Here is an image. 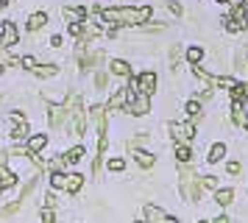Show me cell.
Returning a JSON list of instances; mask_svg holds the SVG:
<instances>
[{"instance_id": "cell-14", "label": "cell", "mask_w": 248, "mask_h": 223, "mask_svg": "<svg viewBox=\"0 0 248 223\" xmlns=\"http://www.w3.org/2000/svg\"><path fill=\"white\" fill-rule=\"evenodd\" d=\"M109 70H112L114 76H128V73H131L123 59H112V62H109Z\"/></svg>"}, {"instance_id": "cell-11", "label": "cell", "mask_w": 248, "mask_h": 223, "mask_svg": "<svg viewBox=\"0 0 248 223\" xmlns=\"http://www.w3.org/2000/svg\"><path fill=\"white\" fill-rule=\"evenodd\" d=\"M120 106H128V89H117L109 98V109H120Z\"/></svg>"}, {"instance_id": "cell-7", "label": "cell", "mask_w": 248, "mask_h": 223, "mask_svg": "<svg viewBox=\"0 0 248 223\" xmlns=\"http://www.w3.org/2000/svg\"><path fill=\"white\" fill-rule=\"evenodd\" d=\"M67 117H70V106H59V103L50 106V126H53V128L67 126Z\"/></svg>"}, {"instance_id": "cell-1", "label": "cell", "mask_w": 248, "mask_h": 223, "mask_svg": "<svg viewBox=\"0 0 248 223\" xmlns=\"http://www.w3.org/2000/svg\"><path fill=\"white\" fill-rule=\"evenodd\" d=\"M103 17V22L109 25V33H114V28L120 25H140V22H148L151 17V6H142V9H95Z\"/></svg>"}, {"instance_id": "cell-38", "label": "cell", "mask_w": 248, "mask_h": 223, "mask_svg": "<svg viewBox=\"0 0 248 223\" xmlns=\"http://www.w3.org/2000/svg\"><path fill=\"white\" fill-rule=\"evenodd\" d=\"M168 9L173 11L176 17H179V14H181V6H179V3H176V0H170V3H168Z\"/></svg>"}, {"instance_id": "cell-16", "label": "cell", "mask_w": 248, "mask_h": 223, "mask_svg": "<svg viewBox=\"0 0 248 223\" xmlns=\"http://www.w3.org/2000/svg\"><path fill=\"white\" fill-rule=\"evenodd\" d=\"M134 159H137V165H142V167H154V156L148 154V151H140V148H134Z\"/></svg>"}, {"instance_id": "cell-45", "label": "cell", "mask_w": 248, "mask_h": 223, "mask_svg": "<svg viewBox=\"0 0 248 223\" xmlns=\"http://www.w3.org/2000/svg\"><path fill=\"white\" fill-rule=\"evenodd\" d=\"M198 223H206V221H198Z\"/></svg>"}, {"instance_id": "cell-2", "label": "cell", "mask_w": 248, "mask_h": 223, "mask_svg": "<svg viewBox=\"0 0 248 223\" xmlns=\"http://www.w3.org/2000/svg\"><path fill=\"white\" fill-rule=\"evenodd\" d=\"M181 192H184V198L187 201H201V192H203V184L195 178V173H192L190 167H181Z\"/></svg>"}, {"instance_id": "cell-33", "label": "cell", "mask_w": 248, "mask_h": 223, "mask_svg": "<svg viewBox=\"0 0 248 223\" xmlns=\"http://www.w3.org/2000/svg\"><path fill=\"white\" fill-rule=\"evenodd\" d=\"M187 114H190V117H198V114H201V106H198V100H190V103H187Z\"/></svg>"}, {"instance_id": "cell-19", "label": "cell", "mask_w": 248, "mask_h": 223, "mask_svg": "<svg viewBox=\"0 0 248 223\" xmlns=\"http://www.w3.org/2000/svg\"><path fill=\"white\" fill-rule=\"evenodd\" d=\"M223 156H226V145H223V143H215L212 151H209V162L215 165V162H220Z\"/></svg>"}, {"instance_id": "cell-25", "label": "cell", "mask_w": 248, "mask_h": 223, "mask_svg": "<svg viewBox=\"0 0 248 223\" xmlns=\"http://www.w3.org/2000/svg\"><path fill=\"white\" fill-rule=\"evenodd\" d=\"M243 28H246V22L234 20V17H226V31H232V33H240Z\"/></svg>"}, {"instance_id": "cell-18", "label": "cell", "mask_w": 248, "mask_h": 223, "mask_svg": "<svg viewBox=\"0 0 248 223\" xmlns=\"http://www.w3.org/2000/svg\"><path fill=\"white\" fill-rule=\"evenodd\" d=\"M232 198H234V192H232L229 187H223V190H217V192H215V201H217L220 207H229V204H232Z\"/></svg>"}, {"instance_id": "cell-42", "label": "cell", "mask_w": 248, "mask_h": 223, "mask_svg": "<svg viewBox=\"0 0 248 223\" xmlns=\"http://www.w3.org/2000/svg\"><path fill=\"white\" fill-rule=\"evenodd\" d=\"M243 126H246V131H248V117H246V123H243Z\"/></svg>"}, {"instance_id": "cell-37", "label": "cell", "mask_w": 248, "mask_h": 223, "mask_svg": "<svg viewBox=\"0 0 248 223\" xmlns=\"http://www.w3.org/2000/svg\"><path fill=\"white\" fill-rule=\"evenodd\" d=\"M226 170H229L232 176H237V173H240V162H229V165H226Z\"/></svg>"}, {"instance_id": "cell-32", "label": "cell", "mask_w": 248, "mask_h": 223, "mask_svg": "<svg viewBox=\"0 0 248 223\" xmlns=\"http://www.w3.org/2000/svg\"><path fill=\"white\" fill-rule=\"evenodd\" d=\"M234 20H240V22H246L248 20V11H246V6H234V14H232Z\"/></svg>"}, {"instance_id": "cell-44", "label": "cell", "mask_w": 248, "mask_h": 223, "mask_svg": "<svg viewBox=\"0 0 248 223\" xmlns=\"http://www.w3.org/2000/svg\"><path fill=\"white\" fill-rule=\"evenodd\" d=\"M217 3H229V0H217Z\"/></svg>"}, {"instance_id": "cell-9", "label": "cell", "mask_w": 248, "mask_h": 223, "mask_svg": "<svg viewBox=\"0 0 248 223\" xmlns=\"http://www.w3.org/2000/svg\"><path fill=\"white\" fill-rule=\"evenodd\" d=\"M145 218H148V223H179L176 218H168V215L159 209V207H154V204L145 207Z\"/></svg>"}, {"instance_id": "cell-13", "label": "cell", "mask_w": 248, "mask_h": 223, "mask_svg": "<svg viewBox=\"0 0 248 223\" xmlns=\"http://www.w3.org/2000/svg\"><path fill=\"white\" fill-rule=\"evenodd\" d=\"M45 145H47V137H45V134H36V137L28 140V151H31V154H39Z\"/></svg>"}, {"instance_id": "cell-35", "label": "cell", "mask_w": 248, "mask_h": 223, "mask_svg": "<svg viewBox=\"0 0 248 223\" xmlns=\"http://www.w3.org/2000/svg\"><path fill=\"white\" fill-rule=\"evenodd\" d=\"M20 207H23V201L17 198V201H14V204H12V207H6V209H3V215H14V212L20 209Z\"/></svg>"}, {"instance_id": "cell-34", "label": "cell", "mask_w": 248, "mask_h": 223, "mask_svg": "<svg viewBox=\"0 0 248 223\" xmlns=\"http://www.w3.org/2000/svg\"><path fill=\"white\" fill-rule=\"evenodd\" d=\"M23 67L25 70H36V59L34 56H23Z\"/></svg>"}, {"instance_id": "cell-30", "label": "cell", "mask_w": 248, "mask_h": 223, "mask_svg": "<svg viewBox=\"0 0 248 223\" xmlns=\"http://www.w3.org/2000/svg\"><path fill=\"white\" fill-rule=\"evenodd\" d=\"M201 184H203V187H209V190H220V181H217L215 176H203Z\"/></svg>"}, {"instance_id": "cell-39", "label": "cell", "mask_w": 248, "mask_h": 223, "mask_svg": "<svg viewBox=\"0 0 248 223\" xmlns=\"http://www.w3.org/2000/svg\"><path fill=\"white\" fill-rule=\"evenodd\" d=\"M95 84H98V89L106 87V73H98V78H95Z\"/></svg>"}, {"instance_id": "cell-21", "label": "cell", "mask_w": 248, "mask_h": 223, "mask_svg": "<svg viewBox=\"0 0 248 223\" xmlns=\"http://www.w3.org/2000/svg\"><path fill=\"white\" fill-rule=\"evenodd\" d=\"M56 73H59L56 64H45V67H36L34 70V76H39V78H50V76H56Z\"/></svg>"}, {"instance_id": "cell-36", "label": "cell", "mask_w": 248, "mask_h": 223, "mask_svg": "<svg viewBox=\"0 0 248 223\" xmlns=\"http://www.w3.org/2000/svg\"><path fill=\"white\" fill-rule=\"evenodd\" d=\"M56 204H59V201H56V195H53V192H47V195H45V207H50V209H53Z\"/></svg>"}, {"instance_id": "cell-28", "label": "cell", "mask_w": 248, "mask_h": 223, "mask_svg": "<svg viewBox=\"0 0 248 223\" xmlns=\"http://www.w3.org/2000/svg\"><path fill=\"white\" fill-rule=\"evenodd\" d=\"M232 120L240 126V123H246V114H243V103L240 100H234V109H232Z\"/></svg>"}, {"instance_id": "cell-6", "label": "cell", "mask_w": 248, "mask_h": 223, "mask_svg": "<svg viewBox=\"0 0 248 223\" xmlns=\"http://www.w3.org/2000/svg\"><path fill=\"white\" fill-rule=\"evenodd\" d=\"M12 123H14V128H12V137L17 140V143H23L25 137H28V120H25L20 112H12Z\"/></svg>"}, {"instance_id": "cell-29", "label": "cell", "mask_w": 248, "mask_h": 223, "mask_svg": "<svg viewBox=\"0 0 248 223\" xmlns=\"http://www.w3.org/2000/svg\"><path fill=\"white\" fill-rule=\"evenodd\" d=\"M106 165H109V170H112V173H120V170L125 167V159H120V156H114V159H109Z\"/></svg>"}, {"instance_id": "cell-23", "label": "cell", "mask_w": 248, "mask_h": 223, "mask_svg": "<svg viewBox=\"0 0 248 223\" xmlns=\"http://www.w3.org/2000/svg\"><path fill=\"white\" fill-rule=\"evenodd\" d=\"M50 184H53V190H67V173H53Z\"/></svg>"}, {"instance_id": "cell-20", "label": "cell", "mask_w": 248, "mask_h": 223, "mask_svg": "<svg viewBox=\"0 0 248 223\" xmlns=\"http://www.w3.org/2000/svg\"><path fill=\"white\" fill-rule=\"evenodd\" d=\"M98 59H101L98 53H81V70H92Z\"/></svg>"}, {"instance_id": "cell-27", "label": "cell", "mask_w": 248, "mask_h": 223, "mask_svg": "<svg viewBox=\"0 0 248 223\" xmlns=\"http://www.w3.org/2000/svg\"><path fill=\"white\" fill-rule=\"evenodd\" d=\"M201 59H203V48H190V50H187V62H190V64H198Z\"/></svg>"}, {"instance_id": "cell-40", "label": "cell", "mask_w": 248, "mask_h": 223, "mask_svg": "<svg viewBox=\"0 0 248 223\" xmlns=\"http://www.w3.org/2000/svg\"><path fill=\"white\" fill-rule=\"evenodd\" d=\"M50 45H53V48H59V45H62V36H59V33H56V36H50Z\"/></svg>"}, {"instance_id": "cell-41", "label": "cell", "mask_w": 248, "mask_h": 223, "mask_svg": "<svg viewBox=\"0 0 248 223\" xmlns=\"http://www.w3.org/2000/svg\"><path fill=\"white\" fill-rule=\"evenodd\" d=\"M212 223H229V218H223V215H220V218H215Z\"/></svg>"}, {"instance_id": "cell-43", "label": "cell", "mask_w": 248, "mask_h": 223, "mask_svg": "<svg viewBox=\"0 0 248 223\" xmlns=\"http://www.w3.org/2000/svg\"><path fill=\"white\" fill-rule=\"evenodd\" d=\"M3 6H6V0H0V9H3Z\"/></svg>"}, {"instance_id": "cell-15", "label": "cell", "mask_w": 248, "mask_h": 223, "mask_svg": "<svg viewBox=\"0 0 248 223\" xmlns=\"http://www.w3.org/2000/svg\"><path fill=\"white\" fill-rule=\"evenodd\" d=\"M81 184H84V176L81 173H67V192H78Z\"/></svg>"}, {"instance_id": "cell-10", "label": "cell", "mask_w": 248, "mask_h": 223, "mask_svg": "<svg viewBox=\"0 0 248 223\" xmlns=\"http://www.w3.org/2000/svg\"><path fill=\"white\" fill-rule=\"evenodd\" d=\"M6 156L9 154H0V184H3V187H12L14 181H17V176L6 167Z\"/></svg>"}, {"instance_id": "cell-12", "label": "cell", "mask_w": 248, "mask_h": 223, "mask_svg": "<svg viewBox=\"0 0 248 223\" xmlns=\"http://www.w3.org/2000/svg\"><path fill=\"white\" fill-rule=\"evenodd\" d=\"M45 22H47V14H45V11H36V14L28 17V31H39Z\"/></svg>"}, {"instance_id": "cell-4", "label": "cell", "mask_w": 248, "mask_h": 223, "mask_svg": "<svg viewBox=\"0 0 248 223\" xmlns=\"http://www.w3.org/2000/svg\"><path fill=\"white\" fill-rule=\"evenodd\" d=\"M170 131H173V140L179 145H187L195 137V126H192V120L187 123H170Z\"/></svg>"}, {"instance_id": "cell-5", "label": "cell", "mask_w": 248, "mask_h": 223, "mask_svg": "<svg viewBox=\"0 0 248 223\" xmlns=\"http://www.w3.org/2000/svg\"><path fill=\"white\" fill-rule=\"evenodd\" d=\"M17 39H20L17 25L14 22H3V28H0V48H12V45H17Z\"/></svg>"}, {"instance_id": "cell-3", "label": "cell", "mask_w": 248, "mask_h": 223, "mask_svg": "<svg viewBox=\"0 0 248 223\" xmlns=\"http://www.w3.org/2000/svg\"><path fill=\"white\" fill-rule=\"evenodd\" d=\"M70 117H73V128L76 134H84L87 131V120H84V109H81V98L78 95H70Z\"/></svg>"}, {"instance_id": "cell-8", "label": "cell", "mask_w": 248, "mask_h": 223, "mask_svg": "<svg viewBox=\"0 0 248 223\" xmlns=\"http://www.w3.org/2000/svg\"><path fill=\"white\" fill-rule=\"evenodd\" d=\"M154 87H156V73H151V70H148V73H142V76L137 78V89H140L142 95H148V98H151Z\"/></svg>"}, {"instance_id": "cell-22", "label": "cell", "mask_w": 248, "mask_h": 223, "mask_svg": "<svg viewBox=\"0 0 248 223\" xmlns=\"http://www.w3.org/2000/svg\"><path fill=\"white\" fill-rule=\"evenodd\" d=\"M81 156H84V148H81V145H76V148H70L67 154H64V159H67V165H76Z\"/></svg>"}, {"instance_id": "cell-24", "label": "cell", "mask_w": 248, "mask_h": 223, "mask_svg": "<svg viewBox=\"0 0 248 223\" xmlns=\"http://www.w3.org/2000/svg\"><path fill=\"white\" fill-rule=\"evenodd\" d=\"M64 165H67V159H64V156H53V159L47 162V167H50L53 173H62V170H64Z\"/></svg>"}, {"instance_id": "cell-31", "label": "cell", "mask_w": 248, "mask_h": 223, "mask_svg": "<svg viewBox=\"0 0 248 223\" xmlns=\"http://www.w3.org/2000/svg\"><path fill=\"white\" fill-rule=\"evenodd\" d=\"M39 218H42V223H56V215H53L50 207H45V209L39 212Z\"/></svg>"}, {"instance_id": "cell-26", "label": "cell", "mask_w": 248, "mask_h": 223, "mask_svg": "<svg viewBox=\"0 0 248 223\" xmlns=\"http://www.w3.org/2000/svg\"><path fill=\"white\" fill-rule=\"evenodd\" d=\"M190 148H187V145H176V159H179L181 165H187V162H190Z\"/></svg>"}, {"instance_id": "cell-17", "label": "cell", "mask_w": 248, "mask_h": 223, "mask_svg": "<svg viewBox=\"0 0 248 223\" xmlns=\"http://www.w3.org/2000/svg\"><path fill=\"white\" fill-rule=\"evenodd\" d=\"M232 98H234V100H240V103H243V100L248 98V84H243V81H237L234 87H232Z\"/></svg>"}]
</instances>
